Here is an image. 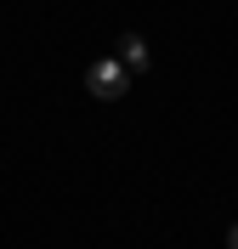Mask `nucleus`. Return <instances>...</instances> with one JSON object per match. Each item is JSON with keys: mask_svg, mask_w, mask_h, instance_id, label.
Returning a JSON list of instances; mask_svg holds the SVG:
<instances>
[{"mask_svg": "<svg viewBox=\"0 0 238 249\" xmlns=\"http://www.w3.org/2000/svg\"><path fill=\"white\" fill-rule=\"evenodd\" d=\"M125 85H130V68H125L119 57H96L91 68H85V91H91L96 102H119Z\"/></svg>", "mask_w": 238, "mask_h": 249, "instance_id": "obj_1", "label": "nucleus"}, {"mask_svg": "<svg viewBox=\"0 0 238 249\" xmlns=\"http://www.w3.org/2000/svg\"><path fill=\"white\" fill-rule=\"evenodd\" d=\"M227 244H233V249H238V221H233V232H227Z\"/></svg>", "mask_w": 238, "mask_h": 249, "instance_id": "obj_3", "label": "nucleus"}, {"mask_svg": "<svg viewBox=\"0 0 238 249\" xmlns=\"http://www.w3.org/2000/svg\"><path fill=\"white\" fill-rule=\"evenodd\" d=\"M119 57H125L130 74H142V68H147V46H142V34H125V40H119Z\"/></svg>", "mask_w": 238, "mask_h": 249, "instance_id": "obj_2", "label": "nucleus"}]
</instances>
